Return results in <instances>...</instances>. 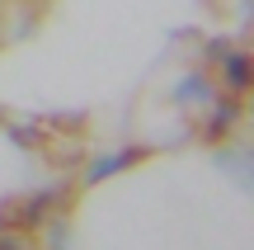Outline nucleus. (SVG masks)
<instances>
[{
	"mask_svg": "<svg viewBox=\"0 0 254 250\" xmlns=\"http://www.w3.org/2000/svg\"><path fill=\"white\" fill-rule=\"evenodd\" d=\"M226 94H245L250 90V57L245 52H226Z\"/></svg>",
	"mask_w": 254,
	"mask_h": 250,
	"instance_id": "obj_1",
	"label": "nucleus"
},
{
	"mask_svg": "<svg viewBox=\"0 0 254 250\" xmlns=\"http://www.w3.org/2000/svg\"><path fill=\"white\" fill-rule=\"evenodd\" d=\"M236 118H240V104H236V94L217 99V109H212V128H207V137H226Z\"/></svg>",
	"mask_w": 254,
	"mask_h": 250,
	"instance_id": "obj_2",
	"label": "nucleus"
},
{
	"mask_svg": "<svg viewBox=\"0 0 254 250\" xmlns=\"http://www.w3.org/2000/svg\"><path fill=\"white\" fill-rule=\"evenodd\" d=\"M132 161H141V151H118V156H104L99 166L90 170V179H104V175H118V170H127Z\"/></svg>",
	"mask_w": 254,
	"mask_h": 250,
	"instance_id": "obj_3",
	"label": "nucleus"
},
{
	"mask_svg": "<svg viewBox=\"0 0 254 250\" xmlns=\"http://www.w3.org/2000/svg\"><path fill=\"white\" fill-rule=\"evenodd\" d=\"M184 99H207V85H202V76H193V81H184Z\"/></svg>",
	"mask_w": 254,
	"mask_h": 250,
	"instance_id": "obj_4",
	"label": "nucleus"
},
{
	"mask_svg": "<svg viewBox=\"0 0 254 250\" xmlns=\"http://www.w3.org/2000/svg\"><path fill=\"white\" fill-rule=\"evenodd\" d=\"M0 250H24V241H19V232H0Z\"/></svg>",
	"mask_w": 254,
	"mask_h": 250,
	"instance_id": "obj_5",
	"label": "nucleus"
},
{
	"mask_svg": "<svg viewBox=\"0 0 254 250\" xmlns=\"http://www.w3.org/2000/svg\"><path fill=\"white\" fill-rule=\"evenodd\" d=\"M0 232H9V222H5V203H0Z\"/></svg>",
	"mask_w": 254,
	"mask_h": 250,
	"instance_id": "obj_6",
	"label": "nucleus"
}]
</instances>
